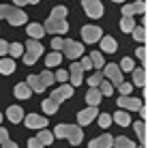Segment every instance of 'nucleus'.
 Masks as SVG:
<instances>
[{
    "mask_svg": "<svg viewBox=\"0 0 148 148\" xmlns=\"http://www.w3.org/2000/svg\"><path fill=\"white\" fill-rule=\"evenodd\" d=\"M43 54V45L39 43V41H34V39H28V43H26V52H24V62L26 64H34L39 60V56Z\"/></svg>",
    "mask_w": 148,
    "mask_h": 148,
    "instance_id": "nucleus-4",
    "label": "nucleus"
},
{
    "mask_svg": "<svg viewBox=\"0 0 148 148\" xmlns=\"http://www.w3.org/2000/svg\"><path fill=\"white\" fill-rule=\"evenodd\" d=\"M82 73H84V69H82V64H79V62H73V64H71V69H69V77H71V86H73V88L82 84V79H84V75H82Z\"/></svg>",
    "mask_w": 148,
    "mask_h": 148,
    "instance_id": "nucleus-13",
    "label": "nucleus"
},
{
    "mask_svg": "<svg viewBox=\"0 0 148 148\" xmlns=\"http://www.w3.org/2000/svg\"><path fill=\"white\" fill-rule=\"evenodd\" d=\"M101 90L99 88H90L88 92H86V103H88V108H99L101 103Z\"/></svg>",
    "mask_w": 148,
    "mask_h": 148,
    "instance_id": "nucleus-16",
    "label": "nucleus"
},
{
    "mask_svg": "<svg viewBox=\"0 0 148 148\" xmlns=\"http://www.w3.org/2000/svg\"><path fill=\"white\" fill-rule=\"evenodd\" d=\"M110 125H112V116H110V114H101V116H99V127L108 129Z\"/></svg>",
    "mask_w": 148,
    "mask_h": 148,
    "instance_id": "nucleus-39",
    "label": "nucleus"
},
{
    "mask_svg": "<svg viewBox=\"0 0 148 148\" xmlns=\"http://www.w3.org/2000/svg\"><path fill=\"white\" fill-rule=\"evenodd\" d=\"M118 90H120V97H131V84H120L118 86Z\"/></svg>",
    "mask_w": 148,
    "mask_h": 148,
    "instance_id": "nucleus-41",
    "label": "nucleus"
},
{
    "mask_svg": "<svg viewBox=\"0 0 148 148\" xmlns=\"http://www.w3.org/2000/svg\"><path fill=\"white\" fill-rule=\"evenodd\" d=\"M133 28H135L133 17H122L120 19V30L122 32H133Z\"/></svg>",
    "mask_w": 148,
    "mask_h": 148,
    "instance_id": "nucleus-31",
    "label": "nucleus"
},
{
    "mask_svg": "<svg viewBox=\"0 0 148 148\" xmlns=\"http://www.w3.org/2000/svg\"><path fill=\"white\" fill-rule=\"evenodd\" d=\"M52 47H54V52H60L62 49V39H52Z\"/></svg>",
    "mask_w": 148,
    "mask_h": 148,
    "instance_id": "nucleus-46",
    "label": "nucleus"
},
{
    "mask_svg": "<svg viewBox=\"0 0 148 148\" xmlns=\"http://www.w3.org/2000/svg\"><path fill=\"white\" fill-rule=\"evenodd\" d=\"M13 71H15V60L13 58H0V73L11 75Z\"/></svg>",
    "mask_w": 148,
    "mask_h": 148,
    "instance_id": "nucleus-22",
    "label": "nucleus"
},
{
    "mask_svg": "<svg viewBox=\"0 0 148 148\" xmlns=\"http://www.w3.org/2000/svg\"><path fill=\"white\" fill-rule=\"evenodd\" d=\"M9 54H11V58H15V56H24V45L22 43L9 45Z\"/></svg>",
    "mask_w": 148,
    "mask_h": 148,
    "instance_id": "nucleus-36",
    "label": "nucleus"
},
{
    "mask_svg": "<svg viewBox=\"0 0 148 148\" xmlns=\"http://www.w3.org/2000/svg\"><path fill=\"white\" fill-rule=\"evenodd\" d=\"M4 142H9V133L4 127H0V144H4Z\"/></svg>",
    "mask_w": 148,
    "mask_h": 148,
    "instance_id": "nucleus-47",
    "label": "nucleus"
},
{
    "mask_svg": "<svg viewBox=\"0 0 148 148\" xmlns=\"http://www.w3.org/2000/svg\"><path fill=\"white\" fill-rule=\"evenodd\" d=\"M28 148H43V144L39 142V137H30L28 140Z\"/></svg>",
    "mask_w": 148,
    "mask_h": 148,
    "instance_id": "nucleus-43",
    "label": "nucleus"
},
{
    "mask_svg": "<svg viewBox=\"0 0 148 148\" xmlns=\"http://www.w3.org/2000/svg\"><path fill=\"white\" fill-rule=\"evenodd\" d=\"M112 120H114L116 125H120V127H129V125H131V116L127 114L125 110H118V112H114Z\"/></svg>",
    "mask_w": 148,
    "mask_h": 148,
    "instance_id": "nucleus-20",
    "label": "nucleus"
},
{
    "mask_svg": "<svg viewBox=\"0 0 148 148\" xmlns=\"http://www.w3.org/2000/svg\"><path fill=\"white\" fill-rule=\"evenodd\" d=\"M99 90H101V95H103V97H112V95H114V86H112L108 79H103V82H101Z\"/></svg>",
    "mask_w": 148,
    "mask_h": 148,
    "instance_id": "nucleus-35",
    "label": "nucleus"
},
{
    "mask_svg": "<svg viewBox=\"0 0 148 148\" xmlns=\"http://www.w3.org/2000/svg\"><path fill=\"white\" fill-rule=\"evenodd\" d=\"M140 148H144V146H140Z\"/></svg>",
    "mask_w": 148,
    "mask_h": 148,
    "instance_id": "nucleus-52",
    "label": "nucleus"
},
{
    "mask_svg": "<svg viewBox=\"0 0 148 148\" xmlns=\"http://www.w3.org/2000/svg\"><path fill=\"white\" fill-rule=\"evenodd\" d=\"M56 82H60V84H64V79H69V71H64V69H60V71H56Z\"/></svg>",
    "mask_w": 148,
    "mask_h": 148,
    "instance_id": "nucleus-40",
    "label": "nucleus"
},
{
    "mask_svg": "<svg viewBox=\"0 0 148 148\" xmlns=\"http://www.w3.org/2000/svg\"><path fill=\"white\" fill-rule=\"evenodd\" d=\"M67 7H62V4H58V7H54L52 9V15H49V17H54V19H64L67 17Z\"/></svg>",
    "mask_w": 148,
    "mask_h": 148,
    "instance_id": "nucleus-32",
    "label": "nucleus"
},
{
    "mask_svg": "<svg viewBox=\"0 0 148 148\" xmlns=\"http://www.w3.org/2000/svg\"><path fill=\"white\" fill-rule=\"evenodd\" d=\"M45 32H52V34H62L69 30V24L64 19H54V17H47L45 19Z\"/></svg>",
    "mask_w": 148,
    "mask_h": 148,
    "instance_id": "nucleus-6",
    "label": "nucleus"
},
{
    "mask_svg": "<svg viewBox=\"0 0 148 148\" xmlns=\"http://www.w3.org/2000/svg\"><path fill=\"white\" fill-rule=\"evenodd\" d=\"M101 49H103L105 54H114L116 49H118V43H116L114 37H103L101 39Z\"/></svg>",
    "mask_w": 148,
    "mask_h": 148,
    "instance_id": "nucleus-19",
    "label": "nucleus"
},
{
    "mask_svg": "<svg viewBox=\"0 0 148 148\" xmlns=\"http://www.w3.org/2000/svg\"><path fill=\"white\" fill-rule=\"evenodd\" d=\"M120 69H122V71H133V69H135V64H133V60H131V56H125V58H122Z\"/></svg>",
    "mask_w": 148,
    "mask_h": 148,
    "instance_id": "nucleus-38",
    "label": "nucleus"
},
{
    "mask_svg": "<svg viewBox=\"0 0 148 148\" xmlns=\"http://www.w3.org/2000/svg\"><path fill=\"white\" fill-rule=\"evenodd\" d=\"M7 19L11 26H22L28 22V15L15 4H0V19Z\"/></svg>",
    "mask_w": 148,
    "mask_h": 148,
    "instance_id": "nucleus-2",
    "label": "nucleus"
},
{
    "mask_svg": "<svg viewBox=\"0 0 148 148\" xmlns=\"http://www.w3.org/2000/svg\"><path fill=\"white\" fill-rule=\"evenodd\" d=\"M133 84L135 86H144L146 84V73H144V69H133Z\"/></svg>",
    "mask_w": 148,
    "mask_h": 148,
    "instance_id": "nucleus-30",
    "label": "nucleus"
},
{
    "mask_svg": "<svg viewBox=\"0 0 148 148\" xmlns=\"http://www.w3.org/2000/svg\"><path fill=\"white\" fill-rule=\"evenodd\" d=\"M0 122H2V114H0Z\"/></svg>",
    "mask_w": 148,
    "mask_h": 148,
    "instance_id": "nucleus-51",
    "label": "nucleus"
},
{
    "mask_svg": "<svg viewBox=\"0 0 148 148\" xmlns=\"http://www.w3.org/2000/svg\"><path fill=\"white\" fill-rule=\"evenodd\" d=\"M26 32H28V37H30V39L39 41V39H41V37H43V34H45V28L41 26V24H28Z\"/></svg>",
    "mask_w": 148,
    "mask_h": 148,
    "instance_id": "nucleus-21",
    "label": "nucleus"
},
{
    "mask_svg": "<svg viewBox=\"0 0 148 148\" xmlns=\"http://www.w3.org/2000/svg\"><path fill=\"white\" fill-rule=\"evenodd\" d=\"M82 39H84L86 43H97V41L103 39V30L99 26H84L82 28Z\"/></svg>",
    "mask_w": 148,
    "mask_h": 148,
    "instance_id": "nucleus-8",
    "label": "nucleus"
},
{
    "mask_svg": "<svg viewBox=\"0 0 148 148\" xmlns=\"http://www.w3.org/2000/svg\"><path fill=\"white\" fill-rule=\"evenodd\" d=\"M62 54H64V58L75 60L79 56H84V45L73 39H62Z\"/></svg>",
    "mask_w": 148,
    "mask_h": 148,
    "instance_id": "nucleus-3",
    "label": "nucleus"
},
{
    "mask_svg": "<svg viewBox=\"0 0 148 148\" xmlns=\"http://www.w3.org/2000/svg\"><path fill=\"white\" fill-rule=\"evenodd\" d=\"M15 97H17V99H28L30 95H32V90H30V86L26 84V82H22V84H17L15 86Z\"/></svg>",
    "mask_w": 148,
    "mask_h": 148,
    "instance_id": "nucleus-24",
    "label": "nucleus"
},
{
    "mask_svg": "<svg viewBox=\"0 0 148 148\" xmlns=\"http://www.w3.org/2000/svg\"><path fill=\"white\" fill-rule=\"evenodd\" d=\"M60 62H62V54H60V52H52V54L45 56V67H47V69L58 67Z\"/></svg>",
    "mask_w": 148,
    "mask_h": 148,
    "instance_id": "nucleus-23",
    "label": "nucleus"
},
{
    "mask_svg": "<svg viewBox=\"0 0 148 148\" xmlns=\"http://www.w3.org/2000/svg\"><path fill=\"white\" fill-rule=\"evenodd\" d=\"M114 148H135V144L129 140V137L120 135V137H114Z\"/></svg>",
    "mask_w": 148,
    "mask_h": 148,
    "instance_id": "nucleus-27",
    "label": "nucleus"
},
{
    "mask_svg": "<svg viewBox=\"0 0 148 148\" xmlns=\"http://www.w3.org/2000/svg\"><path fill=\"white\" fill-rule=\"evenodd\" d=\"M101 82H103V73H101V71H97V73H92V75L88 77L90 88H99V86H101Z\"/></svg>",
    "mask_w": 148,
    "mask_h": 148,
    "instance_id": "nucleus-34",
    "label": "nucleus"
},
{
    "mask_svg": "<svg viewBox=\"0 0 148 148\" xmlns=\"http://www.w3.org/2000/svg\"><path fill=\"white\" fill-rule=\"evenodd\" d=\"M112 146H114V137L108 135V133H103V135L95 137V140L88 144V148H112Z\"/></svg>",
    "mask_w": 148,
    "mask_h": 148,
    "instance_id": "nucleus-15",
    "label": "nucleus"
},
{
    "mask_svg": "<svg viewBox=\"0 0 148 148\" xmlns=\"http://www.w3.org/2000/svg\"><path fill=\"white\" fill-rule=\"evenodd\" d=\"M146 11V2L144 0H135L131 4H122V17H133L137 13H144Z\"/></svg>",
    "mask_w": 148,
    "mask_h": 148,
    "instance_id": "nucleus-11",
    "label": "nucleus"
},
{
    "mask_svg": "<svg viewBox=\"0 0 148 148\" xmlns=\"http://www.w3.org/2000/svg\"><path fill=\"white\" fill-rule=\"evenodd\" d=\"M103 77H108V82L112 86H116L118 88L120 84H125V79H122V69H120V64H105V69H103Z\"/></svg>",
    "mask_w": 148,
    "mask_h": 148,
    "instance_id": "nucleus-5",
    "label": "nucleus"
},
{
    "mask_svg": "<svg viewBox=\"0 0 148 148\" xmlns=\"http://www.w3.org/2000/svg\"><path fill=\"white\" fill-rule=\"evenodd\" d=\"M2 148H17V144H15V142H11V140H9V142H4V144H2Z\"/></svg>",
    "mask_w": 148,
    "mask_h": 148,
    "instance_id": "nucleus-49",
    "label": "nucleus"
},
{
    "mask_svg": "<svg viewBox=\"0 0 148 148\" xmlns=\"http://www.w3.org/2000/svg\"><path fill=\"white\" fill-rule=\"evenodd\" d=\"M41 108H43L45 114H56V112H58V103H56L54 99H45L43 103H41Z\"/></svg>",
    "mask_w": 148,
    "mask_h": 148,
    "instance_id": "nucleus-29",
    "label": "nucleus"
},
{
    "mask_svg": "<svg viewBox=\"0 0 148 148\" xmlns=\"http://www.w3.org/2000/svg\"><path fill=\"white\" fill-rule=\"evenodd\" d=\"M24 122H26V127H30V129H39V131H43L45 127H47V120H45L43 116H37V114H28L26 118H24Z\"/></svg>",
    "mask_w": 148,
    "mask_h": 148,
    "instance_id": "nucleus-12",
    "label": "nucleus"
},
{
    "mask_svg": "<svg viewBox=\"0 0 148 148\" xmlns=\"http://www.w3.org/2000/svg\"><path fill=\"white\" fill-rule=\"evenodd\" d=\"M135 56H137V58H146V49L144 47H137L135 49Z\"/></svg>",
    "mask_w": 148,
    "mask_h": 148,
    "instance_id": "nucleus-48",
    "label": "nucleus"
},
{
    "mask_svg": "<svg viewBox=\"0 0 148 148\" xmlns=\"http://www.w3.org/2000/svg\"><path fill=\"white\" fill-rule=\"evenodd\" d=\"M39 142H41V144H43V146H47V144H52V142H54V133H49V131L47 129H43V131H39Z\"/></svg>",
    "mask_w": 148,
    "mask_h": 148,
    "instance_id": "nucleus-33",
    "label": "nucleus"
},
{
    "mask_svg": "<svg viewBox=\"0 0 148 148\" xmlns=\"http://www.w3.org/2000/svg\"><path fill=\"white\" fill-rule=\"evenodd\" d=\"M95 118H97V108H86V110H82L79 114H77V125L79 127L90 125Z\"/></svg>",
    "mask_w": 148,
    "mask_h": 148,
    "instance_id": "nucleus-14",
    "label": "nucleus"
},
{
    "mask_svg": "<svg viewBox=\"0 0 148 148\" xmlns=\"http://www.w3.org/2000/svg\"><path fill=\"white\" fill-rule=\"evenodd\" d=\"M90 60H92V67L97 71L105 69V60H103V54H101V52H92V54H90Z\"/></svg>",
    "mask_w": 148,
    "mask_h": 148,
    "instance_id": "nucleus-26",
    "label": "nucleus"
},
{
    "mask_svg": "<svg viewBox=\"0 0 148 148\" xmlns=\"http://www.w3.org/2000/svg\"><path fill=\"white\" fill-rule=\"evenodd\" d=\"M118 108L122 110H131V112H142L144 108H142V101L137 99V97H120L118 99Z\"/></svg>",
    "mask_w": 148,
    "mask_h": 148,
    "instance_id": "nucleus-10",
    "label": "nucleus"
},
{
    "mask_svg": "<svg viewBox=\"0 0 148 148\" xmlns=\"http://www.w3.org/2000/svg\"><path fill=\"white\" fill-rule=\"evenodd\" d=\"M26 84L30 86V90H32V92H45V84L41 82L39 75H28V82H26Z\"/></svg>",
    "mask_w": 148,
    "mask_h": 148,
    "instance_id": "nucleus-18",
    "label": "nucleus"
},
{
    "mask_svg": "<svg viewBox=\"0 0 148 148\" xmlns=\"http://www.w3.org/2000/svg\"><path fill=\"white\" fill-rule=\"evenodd\" d=\"M7 118L11 122H22L26 116H24V110L19 105H11V108H7Z\"/></svg>",
    "mask_w": 148,
    "mask_h": 148,
    "instance_id": "nucleus-17",
    "label": "nucleus"
},
{
    "mask_svg": "<svg viewBox=\"0 0 148 148\" xmlns=\"http://www.w3.org/2000/svg\"><path fill=\"white\" fill-rule=\"evenodd\" d=\"M69 97H73V86H71V84H60L58 88L52 92V97H49V99H54L56 103L60 105L62 101H67Z\"/></svg>",
    "mask_w": 148,
    "mask_h": 148,
    "instance_id": "nucleus-9",
    "label": "nucleus"
},
{
    "mask_svg": "<svg viewBox=\"0 0 148 148\" xmlns=\"http://www.w3.org/2000/svg\"><path fill=\"white\" fill-rule=\"evenodd\" d=\"M39 0H13L15 7H24V4H37Z\"/></svg>",
    "mask_w": 148,
    "mask_h": 148,
    "instance_id": "nucleus-44",
    "label": "nucleus"
},
{
    "mask_svg": "<svg viewBox=\"0 0 148 148\" xmlns=\"http://www.w3.org/2000/svg\"><path fill=\"white\" fill-rule=\"evenodd\" d=\"M39 77H41V82H43V84H45V88H47V86H52L54 82H56V75H54V73H52V71H49V69L41 71V73H39Z\"/></svg>",
    "mask_w": 148,
    "mask_h": 148,
    "instance_id": "nucleus-28",
    "label": "nucleus"
},
{
    "mask_svg": "<svg viewBox=\"0 0 148 148\" xmlns=\"http://www.w3.org/2000/svg\"><path fill=\"white\" fill-rule=\"evenodd\" d=\"M82 7H84V11L88 17H101L103 15V4H101V0H82Z\"/></svg>",
    "mask_w": 148,
    "mask_h": 148,
    "instance_id": "nucleus-7",
    "label": "nucleus"
},
{
    "mask_svg": "<svg viewBox=\"0 0 148 148\" xmlns=\"http://www.w3.org/2000/svg\"><path fill=\"white\" fill-rule=\"evenodd\" d=\"M7 54H9V43L0 39V56H7Z\"/></svg>",
    "mask_w": 148,
    "mask_h": 148,
    "instance_id": "nucleus-45",
    "label": "nucleus"
},
{
    "mask_svg": "<svg viewBox=\"0 0 148 148\" xmlns=\"http://www.w3.org/2000/svg\"><path fill=\"white\" fill-rule=\"evenodd\" d=\"M82 69L84 71H88V69H92V60H90V56H84V58H82Z\"/></svg>",
    "mask_w": 148,
    "mask_h": 148,
    "instance_id": "nucleus-42",
    "label": "nucleus"
},
{
    "mask_svg": "<svg viewBox=\"0 0 148 148\" xmlns=\"http://www.w3.org/2000/svg\"><path fill=\"white\" fill-rule=\"evenodd\" d=\"M131 34H133V39L140 41V43H142V41H146V28H142V26H135Z\"/></svg>",
    "mask_w": 148,
    "mask_h": 148,
    "instance_id": "nucleus-37",
    "label": "nucleus"
},
{
    "mask_svg": "<svg viewBox=\"0 0 148 148\" xmlns=\"http://www.w3.org/2000/svg\"><path fill=\"white\" fill-rule=\"evenodd\" d=\"M133 125V129H135V133H137V137H140V142L142 144H146V125L142 120H137V122H131Z\"/></svg>",
    "mask_w": 148,
    "mask_h": 148,
    "instance_id": "nucleus-25",
    "label": "nucleus"
},
{
    "mask_svg": "<svg viewBox=\"0 0 148 148\" xmlns=\"http://www.w3.org/2000/svg\"><path fill=\"white\" fill-rule=\"evenodd\" d=\"M54 137H64L73 146H79V142L84 140V131L79 125H69V122H60L54 129Z\"/></svg>",
    "mask_w": 148,
    "mask_h": 148,
    "instance_id": "nucleus-1",
    "label": "nucleus"
},
{
    "mask_svg": "<svg viewBox=\"0 0 148 148\" xmlns=\"http://www.w3.org/2000/svg\"><path fill=\"white\" fill-rule=\"evenodd\" d=\"M114 2H125V0H114Z\"/></svg>",
    "mask_w": 148,
    "mask_h": 148,
    "instance_id": "nucleus-50",
    "label": "nucleus"
}]
</instances>
